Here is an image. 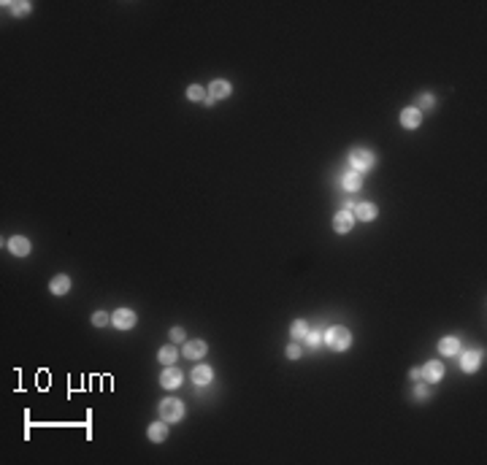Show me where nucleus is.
Wrapping results in <instances>:
<instances>
[{
	"label": "nucleus",
	"instance_id": "nucleus-10",
	"mask_svg": "<svg viewBox=\"0 0 487 465\" xmlns=\"http://www.w3.org/2000/svg\"><path fill=\"white\" fill-rule=\"evenodd\" d=\"M8 249H11L14 257H27V254H30V241L22 238V235H14V238L8 241Z\"/></svg>",
	"mask_w": 487,
	"mask_h": 465
},
{
	"label": "nucleus",
	"instance_id": "nucleus-8",
	"mask_svg": "<svg viewBox=\"0 0 487 465\" xmlns=\"http://www.w3.org/2000/svg\"><path fill=\"white\" fill-rule=\"evenodd\" d=\"M160 384L165 387V390H176V387L181 384V371H176V368H165L162 371V376H160Z\"/></svg>",
	"mask_w": 487,
	"mask_h": 465
},
{
	"label": "nucleus",
	"instance_id": "nucleus-12",
	"mask_svg": "<svg viewBox=\"0 0 487 465\" xmlns=\"http://www.w3.org/2000/svg\"><path fill=\"white\" fill-rule=\"evenodd\" d=\"M479 363H482V355L479 352H465L463 357H460V368L463 371H476V368H479Z\"/></svg>",
	"mask_w": 487,
	"mask_h": 465
},
{
	"label": "nucleus",
	"instance_id": "nucleus-14",
	"mask_svg": "<svg viewBox=\"0 0 487 465\" xmlns=\"http://www.w3.org/2000/svg\"><path fill=\"white\" fill-rule=\"evenodd\" d=\"M444 376V365L441 363H428L425 371H422V379L425 382H438V379Z\"/></svg>",
	"mask_w": 487,
	"mask_h": 465
},
{
	"label": "nucleus",
	"instance_id": "nucleus-29",
	"mask_svg": "<svg viewBox=\"0 0 487 465\" xmlns=\"http://www.w3.org/2000/svg\"><path fill=\"white\" fill-rule=\"evenodd\" d=\"M414 395H417V397H419V401H422V397H428V392H425V390H422V387H419V390H414Z\"/></svg>",
	"mask_w": 487,
	"mask_h": 465
},
{
	"label": "nucleus",
	"instance_id": "nucleus-13",
	"mask_svg": "<svg viewBox=\"0 0 487 465\" xmlns=\"http://www.w3.org/2000/svg\"><path fill=\"white\" fill-rule=\"evenodd\" d=\"M211 368H208V365H198L195 368V371H193V382L198 384V387H206L208 382H211Z\"/></svg>",
	"mask_w": 487,
	"mask_h": 465
},
{
	"label": "nucleus",
	"instance_id": "nucleus-18",
	"mask_svg": "<svg viewBox=\"0 0 487 465\" xmlns=\"http://www.w3.org/2000/svg\"><path fill=\"white\" fill-rule=\"evenodd\" d=\"M54 295H65V292L71 290V279L68 276H54V281H52V287H49Z\"/></svg>",
	"mask_w": 487,
	"mask_h": 465
},
{
	"label": "nucleus",
	"instance_id": "nucleus-22",
	"mask_svg": "<svg viewBox=\"0 0 487 465\" xmlns=\"http://www.w3.org/2000/svg\"><path fill=\"white\" fill-rule=\"evenodd\" d=\"M11 11H14V16H25V14H30V3H14Z\"/></svg>",
	"mask_w": 487,
	"mask_h": 465
},
{
	"label": "nucleus",
	"instance_id": "nucleus-9",
	"mask_svg": "<svg viewBox=\"0 0 487 465\" xmlns=\"http://www.w3.org/2000/svg\"><path fill=\"white\" fill-rule=\"evenodd\" d=\"M206 352H208L206 341H187V344H184V357L187 360H200Z\"/></svg>",
	"mask_w": 487,
	"mask_h": 465
},
{
	"label": "nucleus",
	"instance_id": "nucleus-28",
	"mask_svg": "<svg viewBox=\"0 0 487 465\" xmlns=\"http://www.w3.org/2000/svg\"><path fill=\"white\" fill-rule=\"evenodd\" d=\"M409 376H412V382H422V371H417V368H414V371L409 373Z\"/></svg>",
	"mask_w": 487,
	"mask_h": 465
},
{
	"label": "nucleus",
	"instance_id": "nucleus-27",
	"mask_svg": "<svg viewBox=\"0 0 487 465\" xmlns=\"http://www.w3.org/2000/svg\"><path fill=\"white\" fill-rule=\"evenodd\" d=\"M419 106H422V108H431V106H433V95H422V100H419Z\"/></svg>",
	"mask_w": 487,
	"mask_h": 465
},
{
	"label": "nucleus",
	"instance_id": "nucleus-15",
	"mask_svg": "<svg viewBox=\"0 0 487 465\" xmlns=\"http://www.w3.org/2000/svg\"><path fill=\"white\" fill-rule=\"evenodd\" d=\"M438 352L447 355V357L457 355V352H460V341H457V338H444V341H438Z\"/></svg>",
	"mask_w": 487,
	"mask_h": 465
},
{
	"label": "nucleus",
	"instance_id": "nucleus-19",
	"mask_svg": "<svg viewBox=\"0 0 487 465\" xmlns=\"http://www.w3.org/2000/svg\"><path fill=\"white\" fill-rule=\"evenodd\" d=\"M187 98H189V100H200V103H206V100H208V95H206V90H203V87H198V84H193V87L187 90Z\"/></svg>",
	"mask_w": 487,
	"mask_h": 465
},
{
	"label": "nucleus",
	"instance_id": "nucleus-25",
	"mask_svg": "<svg viewBox=\"0 0 487 465\" xmlns=\"http://www.w3.org/2000/svg\"><path fill=\"white\" fill-rule=\"evenodd\" d=\"M287 357H290V360H298V357H301V346H298V344H290V346H287Z\"/></svg>",
	"mask_w": 487,
	"mask_h": 465
},
{
	"label": "nucleus",
	"instance_id": "nucleus-24",
	"mask_svg": "<svg viewBox=\"0 0 487 465\" xmlns=\"http://www.w3.org/2000/svg\"><path fill=\"white\" fill-rule=\"evenodd\" d=\"M109 319H111V317H109V314H103V311H98V314L92 317V322H95V325H98V327H103V325H106Z\"/></svg>",
	"mask_w": 487,
	"mask_h": 465
},
{
	"label": "nucleus",
	"instance_id": "nucleus-23",
	"mask_svg": "<svg viewBox=\"0 0 487 465\" xmlns=\"http://www.w3.org/2000/svg\"><path fill=\"white\" fill-rule=\"evenodd\" d=\"M303 341H306L309 346H317L320 341H322V336L317 333V330H311V333H306V336H303Z\"/></svg>",
	"mask_w": 487,
	"mask_h": 465
},
{
	"label": "nucleus",
	"instance_id": "nucleus-21",
	"mask_svg": "<svg viewBox=\"0 0 487 465\" xmlns=\"http://www.w3.org/2000/svg\"><path fill=\"white\" fill-rule=\"evenodd\" d=\"M290 336H292V341H301L303 336H306V322H295L292 330H290Z\"/></svg>",
	"mask_w": 487,
	"mask_h": 465
},
{
	"label": "nucleus",
	"instance_id": "nucleus-11",
	"mask_svg": "<svg viewBox=\"0 0 487 465\" xmlns=\"http://www.w3.org/2000/svg\"><path fill=\"white\" fill-rule=\"evenodd\" d=\"M352 214L357 216V219H363V222H371L376 216V206H371V203H357L355 208H352Z\"/></svg>",
	"mask_w": 487,
	"mask_h": 465
},
{
	"label": "nucleus",
	"instance_id": "nucleus-6",
	"mask_svg": "<svg viewBox=\"0 0 487 465\" xmlns=\"http://www.w3.org/2000/svg\"><path fill=\"white\" fill-rule=\"evenodd\" d=\"M114 327H119V330H130V327H136V314H133L130 308H119V311H114Z\"/></svg>",
	"mask_w": 487,
	"mask_h": 465
},
{
	"label": "nucleus",
	"instance_id": "nucleus-26",
	"mask_svg": "<svg viewBox=\"0 0 487 465\" xmlns=\"http://www.w3.org/2000/svg\"><path fill=\"white\" fill-rule=\"evenodd\" d=\"M171 338H174V341H184V330H181V327H174V330H171Z\"/></svg>",
	"mask_w": 487,
	"mask_h": 465
},
{
	"label": "nucleus",
	"instance_id": "nucleus-20",
	"mask_svg": "<svg viewBox=\"0 0 487 465\" xmlns=\"http://www.w3.org/2000/svg\"><path fill=\"white\" fill-rule=\"evenodd\" d=\"M176 349L174 346H162L160 349V363H165V365H171V363H176Z\"/></svg>",
	"mask_w": 487,
	"mask_h": 465
},
{
	"label": "nucleus",
	"instance_id": "nucleus-16",
	"mask_svg": "<svg viewBox=\"0 0 487 465\" xmlns=\"http://www.w3.org/2000/svg\"><path fill=\"white\" fill-rule=\"evenodd\" d=\"M341 184H344V189H349V192H357V189L363 187V179H360V173H344V179H341Z\"/></svg>",
	"mask_w": 487,
	"mask_h": 465
},
{
	"label": "nucleus",
	"instance_id": "nucleus-1",
	"mask_svg": "<svg viewBox=\"0 0 487 465\" xmlns=\"http://www.w3.org/2000/svg\"><path fill=\"white\" fill-rule=\"evenodd\" d=\"M325 344H328L330 349H336V352H344V349H349V344H352V333L347 327L336 325V327H330L328 333H325Z\"/></svg>",
	"mask_w": 487,
	"mask_h": 465
},
{
	"label": "nucleus",
	"instance_id": "nucleus-7",
	"mask_svg": "<svg viewBox=\"0 0 487 465\" xmlns=\"http://www.w3.org/2000/svg\"><path fill=\"white\" fill-rule=\"evenodd\" d=\"M419 122H422V111H419L417 106L414 108H404V114H400V125H404L406 130H417Z\"/></svg>",
	"mask_w": 487,
	"mask_h": 465
},
{
	"label": "nucleus",
	"instance_id": "nucleus-5",
	"mask_svg": "<svg viewBox=\"0 0 487 465\" xmlns=\"http://www.w3.org/2000/svg\"><path fill=\"white\" fill-rule=\"evenodd\" d=\"M227 95H230V84L227 81H211V87H208V100H206V106H211V103H217V100H225Z\"/></svg>",
	"mask_w": 487,
	"mask_h": 465
},
{
	"label": "nucleus",
	"instance_id": "nucleus-2",
	"mask_svg": "<svg viewBox=\"0 0 487 465\" xmlns=\"http://www.w3.org/2000/svg\"><path fill=\"white\" fill-rule=\"evenodd\" d=\"M160 414L165 422H179L181 416H184V403L176 401V397H165V401L160 403Z\"/></svg>",
	"mask_w": 487,
	"mask_h": 465
},
{
	"label": "nucleus",
	"instance_id": "nucleus-17",
	"mask_svg": "<svg viewBox=\"0 0 487 465\" xmlns=\"http://www.w3.org/2000/svg\"><path fill=\"white\" fill-rule=\"evenodd\" d=\"M165 435H168V428H165V422H155V425H149V438L160 444V441H165Z\"/></svg>",
	"mask_w": 487,
	"mask_h": 465
},
{
	"label": "nucleus",
	"instance_id": "nucleus-4",
	"mask_svg": "<svg viewBox=\"0 0 487 465\" xmlns=\"http://www.w3.org/2000/svg\"><path fill=\"white\" fill-rule=\"evenodd\" d=\"M352 208L355 206H344V211L336 214V219H333V227H336V233H349L352 230V222H355V214H352Z\"/></svg>",
	"mask_w": 487,
	"mask_h": 465
},
{
	"label": "nucleus",
	"instance_id": "nucleus-3",
	"mask_svg": "<svg viewBox=\"0 0 487 465\" xmlns=\"http://www.w3.org/2000/svg\"><path fill=\"white\" fill-rule=\"evenodd\" d=\"M349 165L355 168V173H363V170H371L376 165V157L371 154L368 149H355V151H352V157H349Z\"/></svg>",
	"mask_w": 487,
	"mask_h": 465
}]
</instances>
